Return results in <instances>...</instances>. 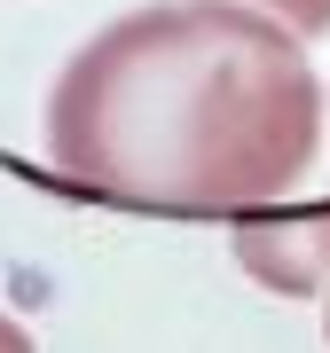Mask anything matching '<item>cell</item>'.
I'll use <instances>...</instances> for the list:
<instances>
[{
    "label": "cell",
    "instance_id": "5",
    "mask_svg": "<svg viewBox=\"0 0 330 353\" xmlns=\"http://www.w3.org/2000/svg\"><path fill=\"white\" fill-rule=\"evenodd\" d=\"M322 330H330V322H322Z\"/></svg>",
    "mask_w": 330,
    "mask_h": 353
},
{
    "label": "cell",
    "instance_id": "1",
    "mask_svg": "<svg viewBox=\"0 0 330 353\" xmlns=\"http://www.w3.org/2000/svg\"><path fill=\"white\" fill-rule=\"evenodd\" d=\"M322 141V79L291 24L236 0L134 8L64 63L48 165L150 212H252L291 196Z\"/></svg>",
    "mask_w": 330,
    "mask_h": 353
},
{
    "label": "cell",
    "instance_id": "4",
    "mask_svg": "<svg viewBox=\"0 0 330 353\" xmlns=\"http://www.w3.org/2000/svg\"><path fill=\"white\" fill-rule=\"evenodd\" d=\"M0 353H32V338H24V330H16L8 314H0Z\"/></svg>",
    "mask_w": 330,
    "mask_h": 353
},
{
    "label": "cell",
    "instance_id": "3",
    "mask_svg": "<svg viewBox=\"0 0 330 353\" xmlns=\"http://www.w3.org/2000/svg\"><path fill=\"white\" fill-rule=\"evenodd\" d=\"M267 16H283L291 32H330V0H260Z\"/></svg>",
    "mask_w": 330,
    "mask_h": 353
},
{
    "label": "cell",
    "instance_id": "2",
    "mask_svg": "<svg viewBox=\"0 0 330 353\" xmlns=\"http://www.w3.org/2000/svg\"><path fill=\"white\" fill-rule=\"evenodd\" d=\"M236 259L252 267V283L283 290V299L330 290V212H244Z\"/></svg>",
    "mask_w": 330,
    "mask_h": 353
}]
</instances>
